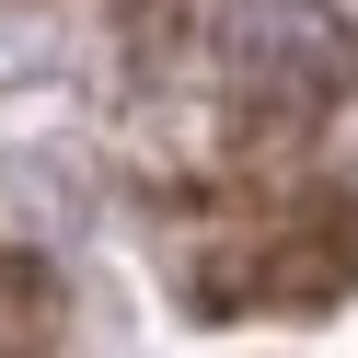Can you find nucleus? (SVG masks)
<instances>
[{"instance_id": "1", "label": "nucleus", "mask_w": 358, "mask_h": 358, "mask_svg": "<svg viewBox=\"0 0 358 358\" xmlns=\"http://www.w3.org/2000/svg\"><path fill=\"white\" fill-rule=\"evenodd\" d=\"M347 70H358V35L335 24L324 0H243V12H231V81L266 104V116L335 104Z\"/></svg>"}, {"instance_id": "2", "label": "nucleus", "mask_w": 358, "mask_h": 358, "mask_svg": "<svg viewBox=\"0 0 358 358\" xmlns=\"http://www.w3.org/2000/svg\"><path fill=\"white\" fill-rule=\"evenodd\" d=\"M347 278H358V208H301V220H278V231H255L243 255H220L208 266V301L220 312H243V301L312 312V301H335Z\"/></svg>"}, {"instance_id": "3", "label": "nucleus", "mask_w": 358, "mask_h": 358, "mask_svg": "<svg viewBox=\"0 0 358 358\" xmlns=\"http://www.w3.org/2000/svg\"><path fill=\"white\" fill-rule=\"evenodd\" d=\"M35 335H47V324H35V289L12 278V266H0V358H24Z\"/></svg>"}]
</instances>
